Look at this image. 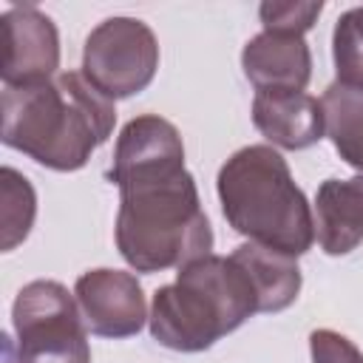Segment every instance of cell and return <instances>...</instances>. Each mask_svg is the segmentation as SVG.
I'll list each match as a JSON object with an SVG mask.
<instances>
[{
  "label": "cell",
  "instance_id": "1",
  "mask_svg": "<svg viewBox=\"0 0 363 363\" xmlns=\"http://www.w3.org/2000/svg\"><path fill=\"white\" fill-rule=\"evenodd\" d=\"M111 179L119 187L116 250L136 272L184 267L213 250L184 142L159 113L130 119L116 136Z\"/></svg>",
  "mask_w": 363,
  "mask_h": 363
},
{
  "label": "cell",
  "instance_id": "2",
  "mask_svg": "<svg viewBox=\"0 0 363 363\" xmlns=\"http://www.w3.org/2000/svg\"><path fill=\"white\" fill-rule=\"evenodd\" d=\"M116 125V108L82 71L3 88V145L31 156L51 170H79L91 153L108 142Z\"/></svg>",
  "mask_w": 363,
  "mask_h": 363
},
{
  "label": "cell",
  "instance_id": "3",
  "mask_svg": "<svg viewBox=\"0 0 363 363\" xmlns=\"http://www.w3.org/2000/svg\"><path fill=\"white\" fill-rule=\"evenodd\" d=\"M227 224L252 244L303 255L315 241V216L295 184L286 159L272 145H247L235 150L216 179Z\"/></svg>",
  "mask_w": 363,
  "mask_h": 363
},
{
  "label": "cell",
  "instance_id": "4",
  "mask_svg": "<svg viewBox=\"0 0 363 363\" xmlns=\"http://www.w3.org/2000/svg\"><path fill=\"white\" fill-rule=\"evenodd\" d=\"M258 312L247 272L227 255H201L179 267L176 281L153 292L150 335L173 352H204Z\"/></svg>",
  "mask_w": 363,
  "mask_h": 363
},
{
  "label": "cell",
  "instance_id": "5",
  "mask_svg": "<svg viewBox=\"0 0 363 363\" xmlns=\"http://www.w3.org/2000/svg\"><path fill=\"white\" fill-rule=\"evenodd\" d=\"M14 363H91L88 329L77 298L60 281L26 284L11 306Z\"/></svg>",
  "mask_w": 363,
  "mask_h": 363
},
{
  "label": "cell",
  "instance_id": "6",
  "mask_svg": "<svg viewBox=\"0 0 363 363\" xmlns=\"http://www.w3.org/2000/svg\"><path fill=\"white\" fill-rule=\"evenodd\" d=\"M156 68V34L136 17H108L85 37L82 74L111 102L145 91L153 82Z\"/></svg>",
  "mask_w": 363,
  "mask_h": 363
},
{
  "label": "cell",
  "instance_id": "7",
  "mask_svg": "<svg viewBox=\"0 0 363 363\" xmlns=\"http://www.w3.org/2000/svg\"><path fill=\"white\" fill-rule=\"evenodd\" d=\"M74 298L85 329L99 337H130L150 318L142 284L125 269L99 267L82 272L74 284Z\"/></svg>",
  "mask_w": 363,
  "mask_h": 363
},
{
  "label": "cell",
  "instance_id": "8",
  "mask_svg": "<svg viewBox=\"0 0 363 363\" xmlns=\"http://www.w3.org/2000/svg\"><path fill=\"white\" fill-rule=\"evenodd\" d=\"M3 85H37L60 71V34L48 14L34 6H14L0 17Z\"/></svg>",
  "mask_w": 363,
  "mask_h": 363
},
{
  "label": "cell",
  "instance_id": "9",
  "mask_svg": "<svg viewBox=\"0 0 363 363\" xmlns=\"http://www.w3.org/2000/svg\"><path fill=\"white\" fill-rule=\"evenodd\" d=\"M241 68L255 91H303L312 77V51L301 34L261 31L244 45Z\"/></svg>",
  "mask_w": 363,
  "mask_h": 363
},
{
  "label": "cell",
  "instance_id": "10",
  "mask_svg": "<svg viewBox=\"0 0 363 363\" xmlns=\"http://www.w3.org/2000/svg\"><path fill=\"white\" fill-rule=\"evenodd\" d=\"M252 122L267 142L303 150L323 139V108L306 91H255Z\"/></svg>",
  "mask_w": 363,
  "mask_h": 363
},
{
  "label": "cell",
  "instance_id": "11",
  "mask_svg": "<svg viewBox=\"0 0 363 363\" xmlns=\"http://www.w3.org/2000/svg\"><path fill=\"white\" fill-rule=\"evenodd\" d=\"M315 235L326 255H346L363 241V173L320 182L315 196Z\"/></svg>",
  "mask_w": 363,
  "mask_h": 363
},
{
  "label": "cell",
  "instance_id": "12",
  "mask_svg": "<svg viewBox=\"0 0 363 363\" xmlns=\"http://www.w3.org/2000/svg\"><path fill=\"white\" fill-rule=\"evenodd\" d=\"M230 258L247 272L258 298V312H281L295 303L301 292V267L292 255L247 241L235 247Z\"/></svg>",
  "mask_w": 363,
  "mask_h": 363
},
{
  "label": "cell",
  "instance_id": "13",
  "mask_svg": "<svg viewBox=\"0 0 363 363\" xmlns=\"http://www.w3.org/2000/svg\"><path fill=\"white\" fill-rule=\"evenodd\" d=\"M323 133L332 139L340 159L363 173V79H335L323 96Z\"/></svg>",
  "mask_w": 363,
  "mask_h": 363
},
{
  "label": "cell",
  "instance_id": "14",
  "mask_svg": "<svg viewBox=\"0 0 363 363\" xmlns=\"http://www.w3.org/2000/svg\"><path fill=\"white\" fill-rule=\"evenodd\" d=\"M34 216H37V193L31 187V182L14 170V167H3L0 170V247L3 252H11L17 244L26 241V235L34 227Z\"/></svg>",
  "mask_w": 363,
  "mask_h": 363
},
{
  "label": "cell",
  "instance_id": "15",
  "mask_svg": "<svg viewBox=\"0 0 363 363\" xmlns=\"http://www.w3.org/2000/svg\"><path fill=\"white\" fill-rule=\"evenodd\" d=\"M332 57L337 79H363V6H354L337 17L332 34Z\"/></svg>",
  "mask_w": 363,
  "mask_h": 363
},
{
  "label": "cell",
  "instance_id": "16",
  "mask_svg": "<svg viewBox=\"0 0 363 363\" xmlns=\"http://www.w3.org/2000/svg\"><path fill=\"white\" fill-rule=\"evenodd\" d=\"M323 11L320 0H306V3H261L258 17L264 23V31H278V34H301L309 31Z\"/></svg>",
  "mask_w": 363,
  "mask_h": 363
},
{
  "label": "cell",
  "instance_id": "17",
  "mask_svg": "<svg viewBox=\"0 0 363 363\" xmlns=\"http://www.w3.org/2000/svg\"><path fill=\"white\" fill-rule=\"evenodd\" d=\"M312 363H363V352L335 329H315L309 335Z\"/></svg>",
  "mask_w": 363,
  "mask_h": 363
}]
</instances>
